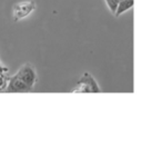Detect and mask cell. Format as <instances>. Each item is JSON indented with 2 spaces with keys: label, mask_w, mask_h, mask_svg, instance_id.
I'll return each instance as SVG.
<instances>
[{
  "label": "cell",
  "mask_w": 142,
  "mask_h": 156,
  "mask_svg": "<svg viewBox=\"0 0 142 156\" xmlns=\"http://www.w3.org/2000/svg\"><path fill=\"white\" fill-rule=\"evenodd\" d=\"M36 10V2L33 0H29V1H21L15 5L13 7V20L15 21H19L31 15Z\"/></svg>",
  "instance_id": "cell-3"
},
{
  "label": "cell",
  "mask_w": 142,
  "mask_h": 156,
  "mask_svg": "<svg viewBox=\"0 0 142 156\" xmlns=\"http://www.w3.org/2000/svg\"><path fill=\"white\" fill-rule=\"evenodd\" d=\"M0 64H1V62H0Z\"/></svg>",
  "instance_id": "cell-8"
},
{
  "label": "cell",
  "mask_w": 142,
  "mask_h": 156,
  "mask_svg": "<svg viewBox=\"0 0 142 156\" xmlns=\"http://www.w3.org/2000/svg\"><path fill=\"white\" fill-rule=\"evenodd\" d=\"M104 1H106V7L109 8V10L111 11V13L114 16L116 12H117V10H118V7H119L120 0H104Z\"/></svg>",
  "instance_id": "cell-5"
},
{
  "label": "cell",
  "mask_w": 142,
  "mask_h": 156,
  "mask_svg": "<svg viewBox=\"0 0 142 156\" xmlns=\"http://www.w3.org/2000/svg\"><path fill=\"white\" fill-rule=\"evenodd\" d=\"M71 91L72 93H100L101 89L98 86L97 81L94 80V78L89 73H84L77 84V87Z\"/></svg>",
  "instance_id": "cell-2"
},
{
  "label": "cell",
  "mask_w": 142,
  "mask_h": 156,
  "mask_svg": "<svg viewBox=\"0 0 142 156\" xmlns=\"http://www.w3.org/2000/svg\"><path fill=\"white\" fill-rule=\"evenodd\" d=\"M120 1H121V0H120Z\"/></svg>",
  "instance_id": "cell-7"
},
{
  "label": "cell",
  "mask_w": 142,
  "mask_h": 156,
  "mask_svg": "<svg viewBox=\"0 0 142 156\" xmlns=\"http://www.w3.org/2000/svg\"><path fill=\"white\" fill-rule=\"evenodd\" d=\"M37 83V73L31 64H25L19 70L9 77L6 93H28L31 91Z\"/></svg>",
  "instance_id": "cell-1"
},
{
  "label": "cell",
  "mask_w": 142,
  "mask_h": 156,
  "mask_svg": "<svg viewBox=\"0 0 142 156\" xmlns=\"http://www.w3.org/2000/svg\"><path fill=\"white\" fill-rule=\"evenodd\" d=\"M8 81H9V77L6 75V73H0V91L6 90Z\"/></svg>",
  "instance_id": "cell-6"
},
{
  "label": "cell",
  "mask_w": 142,
  "mask_h": 156,
  "mask_svg": "<svg viewBox=\"0 0 142 156\" xmlns=\"http://www.w3.org/2000/svg\"><path fill=\"white\" fill-rule=\"evenodd\" d=\"M133 5H134V0H121L114 16L119 17L120 15H122L123 12H126V11H128L129 9H131L133 7Z\"/></svg>",
  "instance_id": "cell-4"
}]
</instances>
